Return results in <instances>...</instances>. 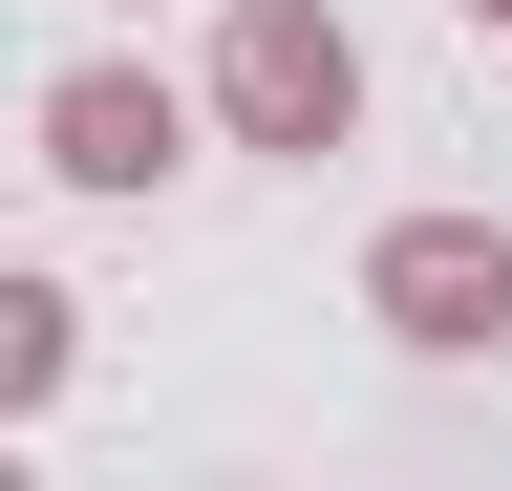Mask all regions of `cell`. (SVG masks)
I'll list each match as a JSON object with an SVG mask.
<instances>
[{
  "instance_id": "obj_4",
  "label": "cell",
  "mask_w": 512,
  "mask_h": 491,
  "mask_svg": "<svg viewBox=\"0 0 512 491\" xmlns=\"http://www.w3.org/2000/svg\"><path fill=\"white\" fill-rule=\"evenodd\" d=\"M64 363H86V299L0 257V427H22V406H64Z\"/></svg>"
},
{
  "instance_id": "obj_3",
  "label": "cell",
  "mask_w": 512,
  "mask_h": 491,
  "mask_svg": "<svg viewBox=\"0 0 512 491\" xmlns=\"http://www.w3.org/2000/svg\"><path fill=\"white\" fill-rule=\"evenodd\" d=\"M43 171H64V193H171V171H192V107L150 65H64L43 86Z\"/></svg>"
},
{
  "instance_id": "obj_1",
  "label": "cell",
  "mask_w": 512,
  "mask_h": 491,
  "mask_svg": "<svg viewBox=\"0 0 512 491\" xmlns=\"http://www.w3.org/2000/svg\"><path fill=\"white\" fill-rule=\"evenodd\" d=\"M214 129H235V150H342V129H363L342 0H235V22H214Z\"/></svg>"
},
{
  "instance_id": "obj_2",
  "label": "cell",
  "mask_w": 512,
  "mask_h": 491,
  "mask_svg": "<svg viewBox=\"0 0 512 491\" xmlns=\"http://www.w3.org/2000/svg\"><path fill=\"white\" fill-rule=\"evenodd\" d=\"M363 321L406 342V363H491L512 342V235L491 214H384L363 235Z\"/></svg>"
},
{
  "instance_id": "obj_5",
  "label": "cell",
  "mask_w": 512,
  "mask_h": 491,
  "mask_svg": "<svg viewBox=\"0 0 512 491\" xmlns=\"http://www.w3.org/2000/svg\"><path fill=\"white\" fill-rule=\"evenodd\" d=\"M470 22H491V43H512V0H470Z\"/></svg>"
}]
</instances>
